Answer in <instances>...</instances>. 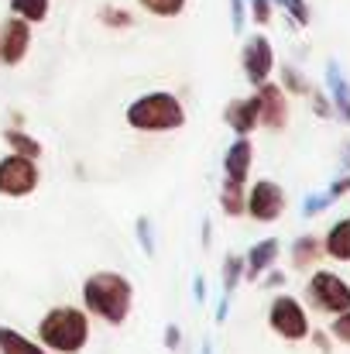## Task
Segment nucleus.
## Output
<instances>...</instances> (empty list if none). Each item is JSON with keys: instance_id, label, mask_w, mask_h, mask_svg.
Instances as JSON below:
<instances>
[{"instance_id": "14", "label": "nucleus", "mask_w": 350, "mask_h": 354, "mask_svg": "<svg viewBox=\"0 0 350 354\" xmlns=\"http://www.w3.org/2000/svg\"><path fill=\"white\" fill-rule=\"evenodd\" d=\"M0 351L3 354H48L45 348H38L35 341H28L24 334L7 330V327H0Z\"/></svg>"}, {"instance_id": "5", "label": "nucleus", "mask_w": 350, "mask_h": 354, "mask_svg": "<svg viewBox=\"0 0 350 354\" xmlns=\"http://www.w3.org/2000/svg\"><path fill=\"white\" fill-rule=\"evenodd\" d=\"M38 186V169H35V158L28 155H7L0 162V193L3 196H24Z\"/></svg>"}, {"instance_id": "18", "label": "nucleus", "mask_w": 350, "mask_h": 354, "mask_svg": "<svg viewBox=\"0 0 350 354\" xmlns=\"http://www.w3.org/2000/svg\"><path fill=\"white\" fill-rule=\"evenodd\" d=\"M3 138H7V145H10L17 155H28V158H38V155H41V145H38L35 138L21 134V131H7Z\"/></svg>"}, {"instance_id": "19", "label": "nucleus", "mask_w": 350, "mask_h": 354, "mask_svg": "<svg viewBox=\"0 0 350 354\" xmlns=\"http://www.w3.org/2000/svg\"><path fill=\"white\" fill-rule=\"evenodd\" d=\"M224 210L237 217V214H244V183H224Z\"/></svg>"}, {"instance_id": "7", "label": "nucleus", "mask_w": 350, "mask_h": 354, "mask_svg": "<svg viewBox=\"0 0 350 354\" xmlns=\"http://www.w3.org/2000/svg\"><path fill=\"white\" fill-rule=\"evenodd\" d=\"M247 210H251L254 221H278L282 210H285V193H282L275 183L264 179V183L254 186V193H251V200H247Z\"/></svg>"}, {"instance_id": "13", "label": "nucleus", "mask_w": 350, "mask_h": 354, "mask_svg": "<svg viewBox=\"0 0 350 354\" xmlns=\"http://www.w3.org/2000/svg\"><path fill=\"white\" fill-rule=\"evenodd\" d=\"M327 254L337 261H350V221H340L327 234Z\"/></svg>"}, {"instance_id": "6", "label": "nucleus", "mask_w": 350, "mask_h": 354, "mask_svg": "<svg viewBox=\"0 0 350 354\" xmlns=\"http://www.w3.org/2000/svg\"><path fill=\"white\" fill-rule=\"evenodd\" d=\"M271 327L275 334H282L285 341H302L309 334V320L302 313V306L292 296H278L271 303Z\"/></svg>"}, {"instance_id": "11", "label": "nucleus", "mask_w": 350, "mask_h": 354, "mask_svg": "<svg viewBox=\"0 0 350 354\" xmlns=\"http://www.w3.org/2000/svg\"><path fill=\"white\" fill-rule=\"evenodd\" d=\"M247 169H251V145H247V138H240L227 151V179L231 183H244Z\"/></svg>"}, {"instance_id": "3", "label": "nucleus", "mask_w": 350, "mask_h": 354, "mask_svg": "<svg viewBox=\"0 0 350 354\" xmlns=\"http://www.w3.org/2000/svg\"><path fill=\"white\" fill-rule=\"evenodd\" d=\"M127 120L137 131H175L182 127L186 114L172 93H148L127 107Z\"/></svg>"}, {"instance_id": "12", "label": "nucleus", "mask_w": 350, "mask_h": 354, "mask_svg": "<svg viewBox=\"0 0 350 354\" xmlns=\"http://www.w3.org/2000/svg\"><path fill=\"white\" fill-rule=\"evenodd\" d=\"M227 124H231L237 134H247V131L257 124V97H254V100H237V104H231Z\"/></svg>"}, {"instance_id": "25", "label": "nucleus", "mask_w": 350, "mask_h": 354, "mask_svg": "<svg viewBox=\"0 0 350 354\" xmlns=\"http://www.w3.org/2000/svg\"><path fill=\"white\" fill-rule=\"evenodd\" d=\"M251 7H254V21H271V7H268V0H251Z\"/></svg>"}, {"instance_id": "8", "label": "nucleus", "mask_w": 350, "mask_h": 354, "mask_svg": "<svg viewBox=\"0 0 350 354\" xmlns=\"http://www.w3.org/2000/svg\"><path fill=\"white\" fill-rule=\"evenodd\" d=\"M28 45H31V28H28L24 17L14 14V17L3 24V31H0V59H3L7 66H14V62L24 59Z\"/></svg>"}, {"instance_id": "9", "label": "nucleus", "mask_w": 350, "mask_h": 354, "mask_svg": "<svg viewBox=\"0 0 350 354\" xmlns=\"http://www.w3.org/2000/svg\"><path fill=\"white\" fill-rule=\"evenodd\" d=\"M271 62H275V55H271V41L261 38V35H254V38L244 45V69H247L251 83H264L268 73H271Z\"/></svg>"}, {"instance_id": "24", "label": "nucleus", "mask_w": 350, "mask_h": 354, "mask_svg": "<svg viewBox=\"0 0 350 354\" xmlns=\"http://www.w3.org/2000/svg\"><path fill=\"white\" fill-rule=\"evenodd\" d=\"M282 3L295 14V21H299V24H306V21H309V10H306V3H302V0H282Z\"/></svg>"}, {"instance_id": "10", "label": "nucleus", "mask_w": 350, "mask_h": 354, "mask_svg": "<svg viewBox=\"0 0 350 354\" xmlns=\"http://www.w3.org/2000/svg\"><path fill=\"white\" fill-rule=\"evenodd\" d=\"M285 118H289V104H285V93L278 86H261L257 93V120H264L268 127H285Z\"/></svg>"}, {"instance_id": "4", "label": "nucleus", "mask_w": 350, "mask_h": 354, "mask_svg": "<svg viewBox=\"0 0 350 354\" xmlns=\"http://www.w3.org/2000/svg\"><path fill=\"white\" fill-rule=\"evenodd\" d=\"M309 299L323 313H344L350 310V286L333 272H316L309 282Z\"/></svg>"}, {"instance_id": "17", "label": "nucleus", "mask_w": 350, "mask_h": 354, "mask_svg": "<svg viewBox=\"0 0 350 354\" xmlns=\"http://www.w3.org/2000/svg\"><path fill=\"white\" fill-rule=\"evenodd\" d=\"M320 241L316 237H299V244H295V251H292V258H295V265L299 268H309V265H316V258H320Z\"/></svg>"}, {"instance_id": "2", "label": "nucleus", "mask_w": 350, "mask_h": 354, "mask_svg": "<svg viewBox=\"0 0 350 354\" xmlns=\"http://www.w3.org/2000/svg\"><path fill=\"white\" fill-rule=\"evenodd\" d=\"M38 334H41L45 348H52L59 354H76L90 337V320L79 310H72V306H59V310H52L41 320Z\"/></svg>"}, {"instance_id": "16", "label": "nucleus", "mask_w": 350, "mask_h": 354, "mask_svg": "<svg viewBox=\"0 0 350 354\" xmlns=\"http://www.w3.org/2000/svg\"><path fill=\"white\" fill-rule=\"evenodd\" d=\"M48 3L52 0H10V10L31 24V21H45L48 17Z\"/></svg>"}, {"instance_id": "21", "label": "nucleus", "mask_w": 350, "mask_h": 354, "mask_svg": "<svg viewBox=\"0 0 350 354\" xmlns=\"http://www.w3.org/2000/svg\"><path fill=\"white\" fill-rule=\"evenodd\" d=\"M330 83H333V93H337L340 111H344V114H347V120H350V90H347V83L337 76V69H330Z\"/></svg>"}, {"instance_id": "22", "label": "nucleus", "mask_w": 350, "mask_h": 354, "mask_svg": "<svg viewBox=\"0 0 350 354\" xmlns=\"http://www.w3.org/2000/svg\"><path fill=\"white\" fill-rule=\"evenodd\" d=\"M104 21L114 24V28H127V24H130V14L120 10V7H104Z\"/></svg>"}, {"instance_id": "15", "label": "nucleus", "mask_w": 350, "mask_h": 354, "mask_svg": "<svg viewBox=\"0 0 350 354\" xmlns=\"http://www.w3.org/2000/svg\"><path fill=\"white\" fill-rule=\"evenodd\" d=\"M275 254H278V244H275V241H261L257 248H251V254H247V275H251V279L261 275V272L275 261Z\"/></svg>"}, {"instance_id": "26", "label": "nucleus", "mask_w": 350, "mask_h": 354, "mask_svg": "<svg viewBox=\"0 0 350 354\" xmlns=\"http://www.w3.org/2000/svg\"><path fill=\"white\" fill-rule=\"evenodd\" d=\"M240 14H244V10H240V0H233V24H237V28H240Z\"/></svg>"}, {"instance_id": "20", "label": "nucleus", "mask_w": 350, "mask_h": 354, "mask_svg": "<svg viewBox=\"0 0 350 354\" xmlns=\"http://www.w3.org/2000/svg\"><path fill=\"white\" fill-rule=\"evenodd\" d=\"M148 14H155V17H175V14H182V7H186V0H137Z\"/></svg>"}, {"instance_id": "1", "label": "nucleus", "mask_w": 350, "mask_h": 354, "mask_svg": "<svg viewBox=\"0 0 350 354\" xmlns=\"http://www.w3.org/2000/svg\"><path fill=\"white\" fill-rule=\"evenodd\" d=\"M83 299H86V310L97 313L100 320L124 324V317H127V310H130V286H127V279L117 275V272H97V275L86 279Z\"/></svg>"}, {"instance_id": "23", "label": "nucleus", "mask_w": 350, "mask_h": 354, "mask_svg": "<svg viewBox=\"0 0 350 354\" xmlns=\"http://www.w3.org/2000/svg\"><path fill=\"white\" fill-rule=\"evenodd\" d=\"M333 334H337L344 344H350V310L340 313V320H333Z\"/></svg>"}]
</instances>
